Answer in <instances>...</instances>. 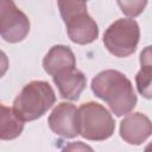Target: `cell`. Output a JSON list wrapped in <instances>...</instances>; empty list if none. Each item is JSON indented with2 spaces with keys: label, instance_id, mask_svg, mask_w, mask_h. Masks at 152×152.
<instances>
[{
  "label": "cell",
  "instance_id": "4",
  "mask_svg": "<svg viewBox=\"0 0 152 152\" xmlns=\"http://www.w3.org/2000/svg\"><path fill=\"white\" fill-rule=\"evenodd\" d=\"M80 135L87 140H106L114 133L115 122L112 114L97 102H87L78 107Z\"/></svg>",
  "mask_w": 152,
  "mask_h": 152
},
{
  "label": "cell",
  "instance_id": "3",
  "mask_svg": "<svg viewBox=\"0 0 152 152\" xmlns=\"http://www.w3.org/2000/svg\"><path fill=\"white\" fill-rule=\"evenodd\" d=\"M58 7L71 42L86 45L97 38L99 27L87 12V2L58 1Z\"/></svg>",
  "mask_w": 152,
  "mask_h": 152
},
{
  "label": "cell",
  "instance_id": "14",
  "mask_svg": "<svg viewBox=\"0 0 152 152\" xmlns=\"http://www.w3.org/2000/svg\"><path fill=\"white\" fill-rule=\"evenodd\" d=\"M61 152H94V150L82 141H75L64 146Z\"/></svg>",
  "mask_w": 152,
  "mask_h": 152
},
{
  "label": "cell",
  "instance_id": "9",
  "mask_svg": "<svg viewBox=\"0 0 152 152\" xmlns=\"http://www.w3.org/2000/svg\"><path fill=\"white\" fill-rule=\"evenodd\" d=\"M44 70L52 77L76 69V58L69 46L55 45L43 59Z\"/></svg>",
  "mask_w": 152,
  "mask_h": 152
},
{
  "label": "cell",
  "instance_id": "1",
  "mask_svg": "<svg viewBox=\"0 0 152 152\" xmlns=\"http://www.w3.org/2000/svg\"><path fill=\"white\" fill-rule=\"evenodd\" d=\"M93 93L103 100L116 116L129 114L137 104V95L131 81L118 70H103L91 81Z\"/></svg>",
  "mask_w": 152,
  "mask_h": 152
},
{
  "label": "cell",
  "instance_id": "11",
  "mask_svg": "<svg viewBox=\"0 0 152 152\" xmlns=\"http://www.w3.org/2000/svg\"><path fill=\"white\" fill-rule=\"evenodd\" d=\"M24 129V121H21L12 108L1 104L0 116V138L1 140H12L21 134Z\"/></svg>",
  "mask_w": 152,
  "mask_h": 152
},
{
  "label": "cell",
  "instance_id": "10",
  "mask_svg": "<svg viewBox=\"0 0 152 152\" xmlns=\"http://www.w3.org/2000/svg\"><path fill=\"white\" fill-rule=\"evenodd\" d=\"M52 78L53 83L58 88L61 96L70 101L78 100L81 93L84 90L87 86V78L84 74L77 69L65 71Z\"/></svg>",
  "mask_w": 152,
  "mask_h": 152
},
{
  "label": "cell",
  "instance_id": "2",
  "mask_svg": "<svg viewBox=\"0 0 152 152\" xmlns=\"http://www.w3.org/2000/svg\"><path fill=\"white\" fill-rule=\"evenodd\" d=\"M55 101V91L48 82L31 81L14 99L12 109L21 121H33L42 118Z\"/></svg>",
  "mask_w": 152,
  "mask_h": 152
},
{
  "label": "cell",
  "instance_id": "7",
  "mask_svg": "<svg viewBox=\"0 0 152 152\" xmlns=\"http://www.w3.org/2000/svg\"><path fill=\"white\" fill-rule=\"evenodd\" d=\"M48 124L50 129L63 138L72 139L80 135L78 129V108L72 103L62 102L57 104L49 115Z\"/></svg>",
  "mask_w": 152,
  "mask_h": 152
},
{
  "label": "cell",
  "instance_id": "15",
  "mask_svg": "<svg viewBox=\"0 0 152 152\" xmlns=\"http://www.w3.org/2000/svg\"><path fill=\"white\" fill-rule=\"evenodd\" d=\"M140 65L152 68V45L146 46L140 53Z\"/></svg>",
  "mask_w": 152,
  "mask_h": 152
},
{
  "label": "cell",
  "instance_id": "6",
  "mask_svg": "<svg viewBox=\"0 0 152 152\" xmlns=\"http://www.w3.org/2000/svg\"><path fill=\"white\" fill-rule=\"evenodd\" d=\"M30 32V20L13 1H0V34L5 42L18 43Z\"/></svg>",
  "mask_w": 152,
  "mask_h": 152
},
{
  "label": "cell",
  "instance_id": "12",
  "mask_svg": "<svg viewBox=\"0 0 152 152\" xmlns=\"http://www.w3.org/2000/svg\"><path fill=\"white\" fill-rule=\"evenodd\" d=\"M137 88L145 99H152V68L141 66L135 76Z\"/></svg>",
  "mask_w": 152,
  "mask_h": 152
},
{
  "label": "cell",
  "instance_id": "8",
  "mask_svg": "<svg viewBox=\"0 0 152 152\" xmlns=\"http://www.w3.org/2000/svg\"><path fill=\"white\" fill-rule=\"evenodd\" d=\"M152 134V122L142 113L135 112L126 115L120 122V135L131 145H141Z\"/></svg>",
  "mask_w": 152,
  "mask_h": 152
},
{
  "label": "cell",
  "instance_id": "16",
  "mask_svg": "<svg viewBox=\"0 0 152 152\" xmlns=\"http://www.w3.org/2000/svg\"><path fill=\"white\" fill-rule=\"evenodd\" d=\"M145 152H152V142H151V144H148V145L146 146Z\"/></svg>",
  "mask_w": 152,
  "mask_h": 152
},
{
  "label": "cell",
  "instance_id": "13",
  "mask_svg": "<svg viewBox=\"0 0 152 152\" xmlns=\"http://www.w3.org/2000/svg\"><path fill=\"white\" fill-rule=\"evenodd\" d=\"M118 5L120 6L122 13H125L126 15L137 17L144 11L147 2L146 1H118Z\"/></svg>",
  "mask_w": 152,
  "mask_h": 152
},
{
  "label": "cell",
  "instance_id": "5",
  "mask_svg": "<svg viewBox=\"0 0 152 152\" xmlns=\"http://www.w3.org/2000/svg\"><path fill=\"white\" fill-rule=\"evenodd\" d=\"M140 28L134 19L122 18L108 26L103 34V44L107 50L116 57L132 55L138 46Z\"/></svg>",
  "mask_w": 152,
  "mask_h": 152
}]
</instances>
